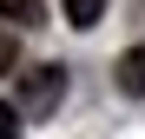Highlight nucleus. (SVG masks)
<instances>
[{"mask_svg": "<svg viewBox=\"0 0 145 139\" xmlns=\"http://www.w3.org/2000/svg\"><path fill=\"white\" fill-rule=\"evenodd\" d=\"M59 93H66L59 66H27V73H20V119H46V113L59 106Z\"/></svg>", "mask_w": 145, "mask_h": 139, "instance_id": "obj_1", "label": "nucleus"}, {"mask_svg": "<svg viewBox=\"0 0 145 139\" xmlns=\"http://www.w3.org/2000/svg\"><path fill=\"white\" fill-rule=\"evenodd\" d=\"M119 93H132V99H138V93H145V46H132V53H119Z\"/></svg>", "mask_w": 145, "mask_h": 139, "instance_id": "obj_2", "label": "nucleus"}, {"mask_svg": "<svg viewBox=\"0 0 145 139\" xmlns=\"http://www.w3.org/2000/svg\"><path fill=\"white\" fill-rule=\"evenodd\" d=\"M59 13L72 20V27H99L106 20V0H59Z\"/></svg>", "mask_w": 145, "mask_h": 139, "instance_id": "obj_3", "label": "nucleus"}, {"mask_svg": "<svg viewBox=\"0 0 145 139\" xmlns=\"http://www.w3.org/2000/svg\"><path fill=\"white\" fill-rule=\"evenodd\" d=\"M0 20H20V27H40V0H0Z\"/></svg>", "mask_w": 145, "mask_h": 139, "instance_id": "obj_4", "label": "nucleus"}, {"mask_svg": "<svg viewBox=\"0 0 145 139\" xmlns=\"http://www.w3.org/2000/svg\"><path fill=\"white\" fill-rule=\"evenodd\" d=\"M13 66H20V46H13V33H7V27H0V80H7Z\"/></svg>", "mask_w": 145, "mask_h": 139, "instance_id": "obj_5", "label": "nucleus"}, {"mask_svg": "<svg viewBox=\"0 0 145 139\" xmlns=\"http://www.w3.org/2000/svg\"><path fill=\"white\" fill-rule=\"evenodd\" d=\"M0 139H20V113H13L7 99H0Z\"/></svg>", "mask_w": 145, "mask_h": 139, "instance_id": "obj_6", "label": "nucleus"}]
</instances>
